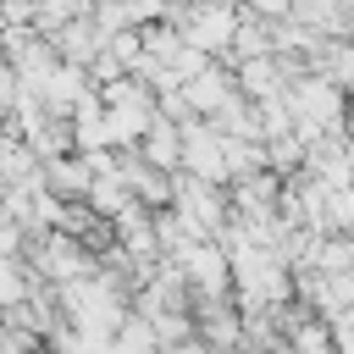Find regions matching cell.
Listing matches in <instances>:
<instances>
[{
  "label": "cell",
  "mask_w": 354,
  "mask_h": 354,
  "mask_svg": "<svg viewBox=\"0 0 354 354\" xmlns=\"http://www.w3.org/2000/svg\"><path fill=\"white\" fill-rule=\"evenodd\" d=\"M227 39H232V6H205L199 22L188 28V44H194V50H216V44H227Z\"/></svg>",
  "instance_id": "obj_1"
},
{
  "label": "cell",
  "mask_w": 354,
  "mask_h": 354,
  "mask_svg": "<svg viewBox=\"0 0 354 354\" xmlns=\"http://www.w3.org/2000/svg\"><path fill=\"white\" fill-rule=\"evenodd\" d=\"M232 44H238V55H260L271 39H266V28H254V22H249V28H238V33H232Z\"/></svg>",
  "instance_id": "obj_2"
},
{
  "label": "cell",
  "mask_w": 354,
  "mask_h": 354,
  "mask_svg": "<svg viewBox=\"0 0 354 354\" xmlns=\"http://www.w3.org/2000/svg\"><path fill=\"white\" fill-rule=\"evenodd\" d=\"M216 83H221V77H216V72H205V77L194 83V100H199V105H210L216 94H227V88H216Z\"/></svg>",
  "instance_id": "obj_3"
},
{
  "label": "cell",
  "mask_w": 354,
  "mask_h": 354,
  "mask_svg": "<svg viewBox=\"0 0 354 354\" xmlns=\"http://www.w3.org/2000/svg\"><path fill=\"white\" fill-rule=\"evenodd\" d=\"M254 11H266V17H288L293 11V0H249Z\"/></svg>",
  "instance_id": "obj_4"
}]
</instances>
